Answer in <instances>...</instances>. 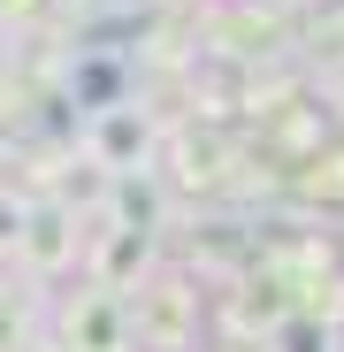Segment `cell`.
Here are the masks:
<instances>
[{
  "label": "cell",
  "mask_w": 344,
  "mask_h": 352,
  "mask_svg": "<svg viewBox=\"0 0 344 352\" xmlns=\"http://www.w3.org/2000/svg\"><path fill=\"white\" fill-rule=\"evenodd\" d=\"M38 329H46V299H38V283H23V276L8 268V276H0V352H23Z\"/></svg>",
  "instance_id": "8992f818"
},
{
  "label": "cell",
  "mask_w": 344,
  "mask_h": 352,
  "mask_svg": "<svg viewBox=\"0 0 344 352\" xmlns=\"http://www.w3.org/2000/svg\"><path fill=\"white\" fill-rule=\"evenodd\" d=\"M153 153H161V123H153L138 100L100 107V115H84V123H77V161L100 168L107 184H115V176H146Z\"/></svg>",
  "instance_id": "7a4b0ae2"
},
{
  "label": "cell",
  "mask_w": 344,
  "mask_h": 352,
  "mask_svg": "<svg viewBox=\"0 0 344 352\" xmlns=\"http://www.w3.org/2000/svg\"><path fill=\"white\" fill-rule=\"evenodd\" d=\"M214 314H222V329H229V344H268L283 322H291V283H283L268 261H253L245 276H229L222 291H214Z\"/></svg>",
  "instance_id": "5b68a950"
},
{
  "label": "cell",
  "mask_w": 344,
  "mask_h": 352,
  "mask_svg": "<svg viewBox=\"0 0 344 352\" xmlns=\"http://www.w3.org/2000/svg\"><path fill=\"white\" fill-rule=\"evenodd\" d=\"M130 352H192L199 344V276L176 268V261H161L138 291H130Z\"/></svg>",
  "instance_id": "6da1fadb"
},
{
  "label": "cell",
  "mask_w": 344,
  "mask_h": 352,
  "mask_svg": "<svg viewBox=\"0 0 344 352\" xmlns=\"http://www.w3.org/2000/svg\"><path fill=\"white\" fill-rule=\"evenodd\" d=\"M54 16V0H0V31H31Z\"/></svg>",
  "instance_id": "9c48e42d"
},
{
  "label": "cell",
  "mask_w": 344,
  "mask_h": 352,
  "mask_svg": "<svg viewBox=\"0 0 344 352\" xmlns=\"http://www.w3.org/2000/svg\"><path fill=\"white\" fill-rule=\"evenodd\" d=\"M46 337L54 352H130V307L100 283H77L46 307Z\"/></svg>",
  "instance_id": "277c9868"
},
{
  "label": "cell",
  "mask_w": 344,
  "mask_h": 352,
  "mask_svg": "<svg viewBox=\"0 0 344 352\" xmlns=\"http://www.w3.org/2000/svg\"><path fill=\"white\" fill-rule=\"evenodd\" d=\"M8 268L23 276V283H54V276H69V268H84V214H69L62 199H31V214H23V230H16V253H8Z\"/></svg>",
  "instance_id": "3957f363"
},
{
  "label": "cell",
  "mask_w": 344,
  "mask_h": 352,
  "mask_svg": "<svg viewBox=\"0 0 344 352\" xmlns=\"http://www.w3.org/2000/svg\"><path fill=\"white\" fill-rule=\"evenodd\" d=\"M268 352H344V329H329L314 314H291V322L268 337Z\"/></svg>",
  "instance_id": "52a82bcc"
},
{
  "label": "cell",
  "mask_w": 344,
  "mask_h": 352,
  "mask_svg": "<svg viewBox=\"0 0 344 352\" xmlns=\"http://www.w3.org/2000/svg\"><path fill=\"white\" fill-rule=\"evenodd\" d=\"M54 16H62L69 31H84V23H100V16H123V0H54Z\"/></svg>",
  "instance_id": "ba28073f"
}]
</instances>
